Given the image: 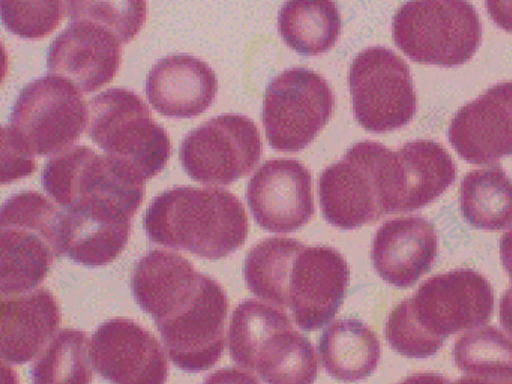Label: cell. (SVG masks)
I'll list each match as a JSON object with an SVG mask.
<instances>
[{
	"mask_svg": "<svg viewBox=\"0 0 512 384\" xmlns=\"http://www.w3.org/2000/svg\"><path fill=\"white\" fill-rule=\"evenodd\" d=\"M139 306L153 318L172 362L189 372L221 357L228 301L222 287L181 255L155 249L132 275Z\"/></svg>",
	"mask_w": 512,
	"mask_h": 384,
	"instance_id": "6da1fadb",
	"label": "cell"
},
{
	"mask_svg": "<svg viewBox=\"0 0 512 384\" xmlns=\"http://www.w3.org/2000/svg\"><path fill=\"white\" fill-rule=\"evenodd\" d=\"M349 267L334 248L306 246L292 238L256 244L244 262V278L254 295L288 308L305 331L329 323L343 303Z\"/></svg>",
	"mask_w": 512,
	"mask_h": 384,
	"instance_id": "7a4b0ae2",
	"label": "cell"
},
{
	"mask_svg": "<svg viewBox=\"0 0 512 384\" xmlns=\"http://www.w3.org/2000/svg\"><path fill=\"white\" fill-rule=\"evenodd\" d=\"M494 307L488 280L470 269H457L426 280L389 315L386 338L409 358L435 354L444 340L489 321Z\"/></svg>",
	"mask_w": 512,
	"mask_h": 384,
	"instance_id": "3957f363",
	"label": "cell"
},
{
	"mask_svg": "<svg viewBox=\"0 0 512 384\" xmlns=\"http://www.w3.org/2000/svg\"><path fill=\"white\" fill-rule=\"evenodd\" d=\"M143 222L152 242L210 260L238 249L249 231L241 201L219 188L166 190L152 200Z\"/></svg>",
	"mask_w": 512,
	"mask_h": 384,
	"instance_id": "277c9868",
	"label": "cell"
},
{
	"mask_svg": "<svg viewBox=\"0 0 512 384\" xmlns=\"http://www.w3.org/2000/svg\"><path fill=\"white\" fill-rule=\"evenodd\" d=\"M41 181L63 211L118 222H131L145 192V181L131 167L84 145L54 155Z\"/></svg>",
	"mask_w": 512,
	"mask_h": 384,
	"instance_id": "5b68a950",
	"label": "cell"
},
{
	"mask_svg": "<svg viewBox=\"0 0 512 384\" xmlns=\"http://www.w3.org/2000/svg\"><path fill=\"white\" fill-rule=\"evenodd\" d=\"M229 352L242 368L266 384H312L318 365L310 340L282 310L249 299L233 311Z\"/></svg>",
	"mask_w": 512,
	"mask_h": 384,
	"instance_id": "8992f818",
	"label": "cell"
},
{
	"mask_svg": "<svg viewBox=\"0 0 512 384\" xmlns=\"http://www.w3.org/2000/svg\"><path fill=\"white\" fill-rule=\"evenodd\" d=\"M63 211L36 191H23L2 205L0 214L1 295L37 287L61 256Z\"/></svg>",
	"mask_w": 512,
	"mask_h": 384,
	"instance_id": "52a82bcc",
	"label": "cell"
},
{
	"mask_svg": "<svg viewBox=\"0 0 512 384\" xmlns=\"http://www.w3.org/2000/svg\"><path fill=\"white\" fill-rule=\"evenodd\" d=\"M396 156L374 141L354 144L319 178L325 219L342 230L355 229L390 214Z\"/></svg>",
	"mask_w": 512,
	"mask_h": 384,
	"instance_id": "ba28073f",
	"label": "cell"
},
{
	"mask_svg": "<svg viewBox=\"0 0 512 384\" xmlns=\"http://www.w3.org/2000/svg\"><path fill=\"white\" fill-rule=\"evenodd\" d=\"M87 134L105 154L131 167L144 181L167 164L171 143L147 104L125 88H111L87 105Z\"/></svg>",
	"mask_w": 512,
	"mask_h": 384,
	"instance_id": "9c48e42d",
	"label": "cell"
},
{
	"mask_svg": "<svg viewBox=\"0 0 512 384\" xmlns=\"http://www.w3.org/2000/svg\"><path fill=\"white\" fill-rule=\"evenodd\" d=\"M392 34L411 60L452 67L468 61L477 50L481 23L469 2H407L394 16Z\"/></svg>",
	"mask_w": 512,
	"mask_h": 384,
	"instance_id": "30bf717a",
	"label": "cell"
},
{
	"mask_svg": "<svg viewBox=\"0 0 512 384\" xmlns=\"http://www.w3.org/2000/svg\"><path fill=\"white\" fill-rule=\"evenodd\" d=\"M87 126V104L67 80L44 76L28 83L11 112L9 127L34 156L71 147Z\"/></svg>",
	"mask_w": 512,
	"mask_h": 384,
	"instance_id": "8fae6325",
	"label": "cell"
},
{
	"mask_svg": "<svg viewBox=\"0 0 512 384\" xmlns=\"http://www.w3.org/2000/svg\"><path fill=\"white\" fill-rule=\"evenodd\" d=\"M349 88L354 116L368 131L400 128L415 114L409 66L386 47H369L357 54L349 69Z\"/></svg>",
	"mask_w": 512,
	"mask_h": 384,
	"instance_id": "7c38bea8",
	"label": "cell"
},
{
	"mask_svg": "<svg viewBox=\"0 0 512 384\" xmlns=\"http://www.w3.org/2000/svg\"><path fill=\"white\" fill-rule=\"evenodd\" d=\"M334 95L327 81L303 67L285 70L269 84L262 118L276 150L296 152L310 144L329 120Z\"/></svg>",
	"mask_w": 512,
	"mask_h": 384,
	"instance_id": "4fadbf2b",
	"label": "cell"
},
{
	"mask_svg": "<svg viewBox=\"0 0 512 384\" xmlns=\"http://www.w3.org/2000/svg\"><path fill=\"white\" fill-rule=\"evenodd\" d=\"M262 154L255 123L239 114L214 117L192 130L183 140L179 156L190 178L227 185L247 175Z\"/></svg>",
	"mask_w": 512,
	"mask_h": 384,
	"instance_id": "5bb4252c",
	"label": "cell"
},
{
	"mask_svg": "<svg viewBox=\"0 0 512 384\" xmlns=\"http://www.w3.org/2000/svg\"><path fill=\"white\" fill-rule=\"evenodd\" d=\"M91 363L112 384H165L168 363L158 340L136 322L114 318L91 338Z\"/></svg>",
	"mask_w": 512,
	"mask_h": 384,
	"instance_id": "9a60e30c",
	"label": "cell"
},
{
	"mask_svg": "<svg viewBox=\"0 0 512 384\" xmlns=\"http://www.w3.org/2000/svg\"><path fill=\"white\" fill-rule=\"evenodd\" d=\"M246 197L255 221L270 232L295 231L314 214L311 173L296 160L263 163L251 177Z\"/></svg>",
	"mask_w": 512,
	"mask_h": 384,
	"instance_id": "2e32d148",
	"label": "cell"
},
{
	"mask_svg": "<svg viewBox=\"0 0 512 384\" xmlns=\"http://www.w3.org/2000/svg\"><path fill=\"white\" fill-rule=\"evenodd\" d=\"M121 44L106 27L74 19L50 44L47 67L52 75L67 80L80 92H92L116 75Z\"/></svg>",
	"mask_w": 512,
	"mask_h": 384,
	"instance_id": "e0dca14e",
	"label": "cell"
},
{
	"mask_svg": "<svg viewBox=\"0 0 512 384\" xmlns=\"http://www.w3.org/2000/svg\"><path fill=\"white\" fill-rule=\"evenodd\" d=\"M449 141L472 164L512 154V82L499 83L462 106L449 127Z\"/></svg>",
	"mask_w": 512,
	"mask_h": 384,
	"instance_id": "ac0fdd59",
	"label": "cell"
},
{
	"mask_svg": "<svg viewBox=\"0 0 512 384\" xmlns=\"http://www.w3.org/2000/svg\"><path fill=\"white\" fill-rule=\"evenodd\" d=\"M437 246L434 226L425 218L407 216L388 220L375 234L373 265L383 280L407 288L430 270Z\"/></svg>",
	"mask_w": 512,
	"mask_h": 384,
	"instance_id": "d6986e66",
	"label": "cell"
},
{
	"mask_svg": "<svg viewBox=\"0 0 512 384\" xmlns=\"http://www.w3.org/2000/svg\"><path fill=\"white\" fill-rule=\"evenodd\" d=\"M146 96L160 114L191 118L214 101L218 81L210 66L189 54H172L158 60L146 78Z\"/></svg>",
	"mask_w": 512,
	"mask_h": 384,
	"instance_id": "ffe728a7",
	"label": "cell"
},
{
	"mask_svg": "<svg viewBox=\"0 0 512 384\" xmlns=\"http://www.w3.org/2000/svg\"><path fill=\"white\" fill-rule=\"evenodd\" d=\"M60 310L53 294L37 288L1 297V358L13 364L33 359L53 337Z\"/></svg>",
	"mask_w": 512,
	"mask_h": 384,
	"instance_id": "44dd1931",
	"label": "cell"
},
{
	"mask_svg": "<svg viewBox=\"0 0 512 384\" xmlns=\"http://www.w3.org/2000/svg\"><path fill=\"white\" fill-rule=\"evenodd\" d=\"M395 153L398 179L394 213L424 207L440 196L456 177L451 155L435 141L408 142Z\"/></svg>",
	"mask_w": 512,
	"mask_h": 384,
	"instance_id": "7402d4cb",
	"label": "cell"
},
{
	"mask_svg": "<svg viewBox=\"0 0 512 384\" xmlns=\"http://www.w3.org/2000/svg\"><path fill=\"white\" fill-rule=\"evenodd\" d=\"M322 365L335 379L355 382L368 377L377 367L380 343L376 334L356 319L332 323L318 345Z\"/></svg>",
	"mask_w": 512,
	"mask_h": 384,
	"instance_id": "603a6c76",
	"label": "cell"
},
{
	"mask_svg": "<svg viewBox=\"0 0 512 384\" xmlns=\"http://www.w3.org/2000/svg\"><path fill=\"white\" fill-rule=\"evenodd\" d=\"M278 29L290 48L302 55H317L335 45L341 18L331 1H289L279 11Z\"/></svg>",
	"mask_w": 512,
	"mask_h": 384,
	"instance_id": "cb8c5ba5",
	"label": "cell"
},
{
	"mask_svg": "<svg viewBox=\"0 0 512 384\" xmlns=\"http://www.w3.org/2000/svg\"><path fill=\"white\" fill-rule=\"evenodd\" d=\"M460 208L476 228L501 230L512 223V181L500 165L472 170L464 176Z\"/></svg>",
	"mask_w": 512,
	"mask_h": 384,
	"instance_id": "d4e9b609",
	"label": "cell"
},
{
	"mask_svg": "<svg viewBox=\"0 0 512 384\" xmlns=\"http://www.w3.org/2000/svg\"><path fill=\"white\" fill-rule=\"evenodd\" d=\"M130 229L131 222H113L63 211V251L77 263L105 265L123 251Z\"/></svg>",
	"mask_w": 512,
	"mask_h": 384,
	"instance_id": "484cf974",
	"label": "cell"
},
{
	"mask_svg": "<svg viewBox=\"0 0 512 384\" xmlns=\"http://www.w3.org/2000/svg\"><path fill=\"white\" fill-rule=\"evenodd\" d=\"M90 363L86 334L75 329L61 330L35 363L34 384H89Z\"/></svg>",
	"mask_w": 512,
	"mask_h": 384,
	"instance_id": "4316f807",
	"label": "cell"
},
{
	"mask_svg": "<svg viewBox=\"0 0 512 384\" xmlns=\"http://www.w3.org/2000/svg\"><path fill=\"white\" fill-rule=\"evenodd\" d=\"M453 354L458 368L466 373L512 378V337L497 327H479L461 335Z\"/></svg>",
	"mask_w": 512,
	"mask_h": 384,
	"instance_id": "83f0119b",
	"label": "cell"
},
{
	"mask_svg": "<svg viewBox=\"0 0 512 384\" xmlns=\"http://www.w3.org/2000/svg\"><path fill=\"white\" fill-rule=\"evenodd\" d=\"M70 20L87 19L112 31L125 44L141 30L147 14L143 1H66Z\"/></svg>",
	"mask_w": 512,
	"mask_h": 384,
	"instance_id": "f1b7e54d",
	"label": "cell"
},
{
	"mask_svg": "<svg viewBox=\"0 0 512 384\" xmlns=\"http://www.w3.org/2000/svg\"><path fill=\"white\" fill-rule=\"evenodd\" d=\"M0 12L10 32L22 38L39 39L58 27L65 5L62 1H0Z\"/></svg>",
	"mask_w": 512,
	"mask_h": 384,
	"instance_id": "f546056e",
	"label": "cell"
},
{
	"mask_svg": "<svg viewBox=\"0 0 512 384\" xmlns=\"http://www.w3.org/2000/svg\"><path fill=\"white\" fill-rule=\"evenodd\" d=\"M1 184L26 177L36 169L34 155L16 138L9 125L1 129Z\"/></svg>",
	"mask_w": 512,
	"mask_h": 384,
	"instance_id": "4dcf8cb0",
	"label": "cell"
},
{
	"mask_svg": "<svg viewBox=\"0 0 512 384\" xmlns=\"http://www.w3.org/2000/svg\"><path fill=\"white\" fill-rule=\"evenodd\" d=\"M500 256L510 277L511 287L505 291L500 300L499 317L501 325L512 335V228L501 238Z\"/></svg>",
	"mask_w": 512,
	"mask_h": 384,
	"instance_id": "1f68e13d",
	"label": "cell"
},
{
	"mask_svg": "<svg viewBox=\"0 0 512 384\" xmlns=\"http://www.w3.org/2000/svg\"><path fill=\"white\" fill-rule=\"evenodd\" d=\"M203 384H260V382L249 371L223 368L210 374Z\"/></svg>",
	"mask_w": 512,
	"mask_h": 384,
	"instance_id": "d6a6232c",
	"label": "cell"
},
{
	"mask_svg": "<svg viewBox=\"0 0 512 384\" xmlns=\"http://www.w3.org/2000/svg\"><path fill=\"white\" fill-rule=\"evenodd\" d=\"M485 5L494 22L504 30L512 32V1H492Z\"/></svg>",
	"mask_w": 512,
	"mask_h": 384,
	"instance_id": "836d02e7",
	"label": "cell"
},
{
	"mask_svg": "<svg viewBox=\"0 0 512 384\" xmlns=\"http://www.w3.org/2000/svg\"><path fill=\"white\" fill-rule=\"evenodd\" d=\"M399 384H448V380L438 373L423 372L410 375Z\"/></svg>",
	"mask_w": 512,
	"mask_h": 384,
	"instance_id": "e575fe53",
	"label": "cell"
},
{
	"mask_svg": "<svg viewBox=\"0 0 512 384\" xmlns=\"http://www.w3.org/2000/svg\"><path fill=\"white\" fill-rule=\"evenodd\" d=\"M452 384H512V380L470 376L462 377Z\"/></svg>",
	"mask_w": 512,
	"mask_h": 384,
	"instance_id": "d590c367",
	"label": "cell"
}]
</instances>
